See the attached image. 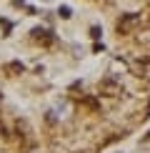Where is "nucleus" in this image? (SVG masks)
I'll return each instance as SVG.
<instances>
[{
  "label": "nucleus",
  "mask_w": 150,
  "mask_h": 153,
  "mask_svg": "<svg viewBox=\"0 0 150 153\" xmlns=\"http://www.w3.org/2000/svg\"><path fill=\"white\" fill-rule=\"evenodd\" d=\"M60 15H62V18H70V15H73V10H70V8H65V5H62V8H60Z\"/></svg>",
  "instance_id": "f257e3e1"
}]
</instances>
